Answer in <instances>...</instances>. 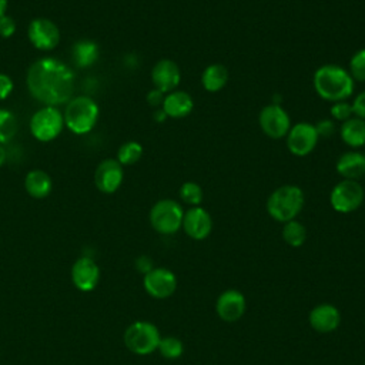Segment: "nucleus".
<instances>
[{"instance_id":"4be33fe9","label":"nucleus","mask_w":365,"mask_h":365,"mask_svg":"<svg viewBox=\"0 0 365 365\" xmlns=\"http://www.w3.org/2000/svg\"><path fill=\"white\" fill-rule=\"evenodd\" d=\"M228 78H230V74L227 67L220 63H212L202 70L201 86L208 93H218L227 86Z\"/></svg>"},{"instance_id":"6e6552de","label":"nucleus","mask_w":365,"mask_h":365,"mask_svg":"<svg viewBox=\"0 0 365 365\" xmlns=\"http://www.w3.org/2000/svg\"><path fill=\"white\" fill-rule=\"evenodd\" d=\"M64 117L54 106H46L37 110L30 118V131L38 141L54 140L63 130Z\"/></svg>"},{"instance_id":"2eb2a0df","label":"nucleus","mask_w":365,"mask_h":365,"mask_svg":"<svg viewBox=\"0 0 365 365\" xmlns=\"http://www.w3.org/2000/svg\"><path fill=\"white\" fill-rule=\"evenodd\" d=\"M124 178L123 165L117 161V158L103 160L94 173V182L101 192L113 194L115 192Z\"/></svg>"},{"instance_id":"4468645a","label":"nucleus","mask_w":365,"mask_h":365,"mask_svg":"<svg viewBox=\"0 0 365 365\" xmlns=\"http://www.w3.org/2000/svg\"><path fill=\"white\" fill-rule=\"evenodd\" d=\"M247 309V301L241 291L225 289L215 301V312L224 322H237L242 318Z\"/></svg>"},{"instance_id":"393cba45","label":"nucleus","mask_w":365,"mask_h":365,"mask_svg":"<svg viewBox=\"0 0 365 365\" xmlns=\"http://www.w3.org/2000/svg\"><path fill=\"white\" fill-rule=\"evenodd\" d=\"M282 240L294 248L301 247L307 240V228L298 220H291L284 222L282 227Z\"/></svg>"},{"instance_id":"c756f323","label":"nucleus","mask_w":365,"mask_h":365,"mask_svg":"<svg viewBox=\"0 0 365 365\" xmlns=\"http://www.w3.org/2000/svg\"><path fill=\"white\" fill-rule=\"evenodd\" d=\"M348 73L354 81H365V48L356 50L348 63Z\"/></svg>"},{"instance_id":"f257e3e1","label":"nucleus","mask_w":365,"mask_h":365,"mask_svg":"<svg viewBox=\"0 0 365 365\" xmlns=\"http://www.w3.org/2000/svg\"><path fill=\"white\" fill-rule=\"evenodd\" d=\"M30 94L46 106H58L71 100L74 74L60 60L44 57L34 61L27 71Z\"/></svg>"},{"instance_id":"473e14b6","label":"nucleus","mask_w":365,"mask_h":365,"mask_svg":"<svg viewBox=\"0 0 365 365\" xmlns=\"http://www.w3.org/2000/svg\"><path fill=\"white\" fill-rule=\"evenodd\" d=\"M16 31V21L13 17L3 14L0 16V36L7 38L10 36H13Z\"/></svg>"},{"instance_id":"cd10ccee","label":"nucleus","mask_w":365,"mask_h":365,"mask_svg":"<svg viewBox=\"0 0 365 365\" xmlns=\"http://www.w3.org/2000/svg\"><path fill=\"white\" fill-rule=\"evenodd\" d=\"M157 351L164 356L165 359H177L184 352V344L177 336H161Z\"/></svg>"},{"instance_id":"f8f14e48","label":"nucleus","mask_w":365,"mask_h":365,"mask_svg":"<svg viewBox=\"0 0 365 365\" xmlns=\"http://www.w3.org/2000/svg\"><path fill=\"white\" fill-rule=\"evenodd\" d=\"M30 43L38 50H53L60 41L58 27L46 17H38L30 21L27 29Z\"/></svg>"},{"instance_id":"a878e982","label":"nucleus","mask_w":365,"mask_h":365,"mask_svg":"<svg viewBox=\"0 0 365 365\" xmlns=\"http://www.w3.org/2000/svg\"><path fill=\"white\" fill-rule=\"evenodd\" d=\"M143 157V145L137 141H125L117 151V161L124 165H133Z\"/></svg>"},{"instance_id":"20e7f679","label":"nucleus","mask_w":365,"mask_h":365,"mask_svg":"<svg viewBox=\"0 0 365 365\" xmlns=\"http://www.w3.org/2000/svg\"><path fill=\"white\" fill-rule=\"evenodd\" d=\"M100 110L97 103L87 96L74 97L68 101L64 111V124L74 134H87L98 120Z\"/></svg>"},{"instance_id":"ea45409f","label":"nucleus","mask_w":365,"mask_h":365,"mask_svg":"<svg viewBox=\"0 0 365 365\" xmlns=\"http://www.w3.org/2000/svg\"><path fill=\"white\" fill-rule=\"evenodd\" d=\"M7 10V0H0V16L6 14Z\"/></svg>"},{"instance_id":"58836bf2","label":"nucleus","mask_w":365,"mask_h":365,"mask_svg":"<svg viewBox=\"0 0 365 365\" xmlns=\"http://www.w3.org/2000/svg\"><path fill=\"white\" fill-rule=\"evenodd\" d=\"M6 150H4V147H3V144H0V167L4 164V161H6Z\"/></svg>"},{"instance_id":"4c0bfd02","label":"nucleus","mask_w":365,"mask_h":365,"mask_svg":"<svg viewBox=\"0 0 365 365\" xmlns=\"http://www.w3.org/2000/svg\"><path fill=\"white\" fill-rule=\"evenodd\" d=\"M153 117H154V120L157 121V123H163V121H165L168 117H167V114L163 111V108L160 107V108H157L155 111H154V114H153Z\"/></svg>"},{"instance_id":"f3484780","label":"nucleus","mask_w":365,"mask_h":365,"mask_svg":"<svg viewBox=\"0 0 365 365\" xmlns=\"http://www.w3.org/2000/svg\"><path fill=\"white\" fill-rule=\"evenodd\" d=\"M71 281L81 292L93 291L100 281V268L90 257H80L71 267Z\"/></svg>"},{"instance_id":"9d476101","label":"nucleus","mask_w":365,"mask_h":365,"mask_svg":"<svg viewBox=\"0 0 365 365\" xmlns=\"http://www.w3.org/2000/svg\"><path fill=\"white\" fill-rule=\"evenodd\" d=\"M318 133L312 123L301 121L291 125L285 135V144L288 151L295 157H307L314 151L318 144Z\"/></svg>"},{"instance_id":"c85d7f7f","label":"nucleus","mask_w":365,"mask_h":365,"mask_svg":"<svg viewBox=\"0 0 365 365\" xmlns=\"http://www.w3.org/2000/svg\"><path fill=\"white\" fill-rule=\"evenodd\" d=\"M17 133L16 115L4 108H0V144L11 141Z\"/></svg>"},{"instance_id":"5701e85b","label":"nucleus","mask_w":365,"mask_h":365,"mask_svg":"<svg viewBox=\"0 0 365 365\" xmlns=\"http://www.w3.org/2000/svg\"><path fill=\"white\" fill-rule=\"evenodd\" d=\"M98 56H100L98 44L94 43L93 40H88V38H83V40L76 41L73 48H71L73 61L80 68H86V67L93 66L98 60Z\"/></svg>"},{"instance_id":"2f4dec72","label":"nucleus","mask_w":365,"mask_h":365,"mask_svg":"<svg viewBox=\"0 0 365 365\" xmlns=\"http://www.w3.org/2000/svg\"><path fill=\"white\" fill-rule=\"evenodd\" d=\"M315 130L318 133V137L321 138H328L331 135H334L335 133V121L332 118H322L318 123L314 124Z\"/></svg>"},{"instance_id":"bb28decb","label":"nucleus","mask_w":365,"mask_h":365,"mask_svg":"<svg viewBox=\"0 0 365 365\" xmlns=\"http://www.w3.org/2000/svg\"><path fill=\"white\" fill-rule=\"evenodd\" d=\"M178 195H180V200L184 204L190 205V207L201 205L202 198H204L202 188L195 181H185V182H182L180 190H178Z\"/></svg>"},{"instance_id":"dca6fc26","label":"nucleus","mask_w":365,"mask_h":365,"mask_svg":"<svg viewBox=\"0 0 365 365\" xmlns=\"http://www.w3.org/2000/svg\"><path fill=\"white\" fill-rule=\"evenodd\" d=\"M151 81L154 88H158L164 94L177 90L181 81V70L178 64L171 58L158 60L151 68Z\"/></svg>"},{"instance_id":"c9c22d12","label":"nucleus","mask_w":365,"mask_h":365,"mask_svg":"<svg viewBox=\"0 0 365 365\" xmlns=\"http://www.w3.org/2000/svg\"><path fill=\"white\" fill-rule=\"evenodd\" d=\"M164 97L165 94L163 91H160L158 88H153L147 93V103L151 106V107H161L163 106V101H164Z\"/></svg>"},{"instance_id":"9b49d317","label":"nucleus","mask_w":365,"mask_h":365,"mask_svg":"<svg viewBox=\"0 0 365 365\" xmlns=\"http://www.w3.org/2000/svg\"><path fill=\"white\" fill-rule=\"evenodd\" d=\"M143 285L145 292L155 299L170 298L177 289L175 274L164 267L153 268L143 278Z\"/></svg>"},{"instance_id":"7ed1b4c3","label":"nucleus","mask_w":365,"mask_h":365,"mask_svg":"<svg viewBox=\"0 0 365 365\" xmlns=\"http://www.w3.org/2000/svg\"><path fill=\"white\" fill-rule=\"evenodd\" d=\"M305 202L304 191L295 184H284L275 188L267 200V212L278 222L295 220Z\"/></svg>"},{"instance_id":"e433bc0d","label":"nucleus","mask_w":365,"mask_h":365,"mask_svg":"<svg viewBox=\"0 0 365 365\" xmlns=\"http://www.w3.org/2000/svg\"><path fill=\"white\" fill-rule=\"evenodd\" d=\"M135 268L137 271H140L141 274H147L150 272L154 267H153V259L148 257V255H140L137 259H135Z\"/></svg>"},{"instance_id":"72a5a7b5","label":"nucleus","mask_w":365,"mask_h":365,"mask_svg":"<svg viewBox=\"0 0 365 365\" xmlns=\"http://www.w3.org/2000/svg\"><path fill=\"white\" fill-rule=\"evenodd\" d=\"M351 107L355 117L365 120V90L354 97V100L351 101Z\"/></svg>"},{"instance_id":"0eeeda50","label":"nucleus","mask_w":365,"mask_h":365,"mask_svg":"<svg viewBox=\"0 0 365 365\" xmlns=\"http://www.w3.org/2000/svg\"><path fill=\"white\" fill-rule=\"evenodd\" d=\"M365 198L364 187L355 180H341L329 192V204L339 214H349L356 211Z\"/></svg>"},{"instance_id":"a211bd4d","label":"nucleus","mask_w":365,"mask_h":365,"mask_svg":"<svg viewBox=\"0 0 365 365\" xmlns=\"http://www.w3.org/2000/svg\"><path fill=\"white\" fill-rule=\"evenodd\" d=\"M308 322L314 331L319 334H329L339 327L341 312L332 304H318L309 311Z\"/></svg>"},{"instance_id":"1a4fd4ad","label":"nucleus","mask_w":365,"mask_h":365,"mask_svg":"<svg viewBox=\"0 0 365 365\" xmlns=\"http://www.w3.org/2000/svg\"><path fill=\"white\" fill-rule=\"evenodd\" d=\"M258 124L267 137L278 140L288 134L291 128V117L285 108L272 103L261 108L258 114Z\"/></svg>"},{"instance_id":"f704fd0d","label":"nucleus","mask_w":365,"mask_h":365,"mask_svg":"<svg viewBox=\"0 0 365 365\" xmlns=\"http://www.w3.org/2000/svg\"><path fill=\"white\" fill-rule=\"evenodd\" d=\"M11 91H13V80L7 74L0 73V100L7 98Z\"/></svg>"},{"instance_id":"39448f33","label":"nucleus","mask_w":365,"mask_h":365,"mask_svg":"<svg viewBox=\"0 0 365 365\" xmlns=\"http://www.w3.org/2000/svg\"><path fill=\"white\" fill-rule=\"evenodd\" d=\"M124 345L135 355H150L157 351L161 335L158 328L148 321H135L124 331Z\"/></svg>"},{"instance_id":"7c9ffc66","label":"nucleus","mask_w":365,"mask_h":365,"mask_svg":"<svg viewBox=\"0 0 365 365\" xmlns=\"http://www.w3.org/2000/svg\"><path fill=\"white\" fill-rule=\"evenodd\" d=\"M329 114H331V118L334 121H339V123H344L348 118L354 117L352 107H351V103L348 100L332 103V106L329 108Z\"/></svg>"},{"instance_id":"6ab92c4d","label":"nucleus","mask_w":365,"mask_h":365,"mask_svg":"<svg viewBox=\"0 0 365 365\" xmlns=\"http://www.w3.org/2000/svg\"><path fill=\"white\" fill-rule=\"evenodd\" d=\"M163 111L167 114L168 118H184L191 114L194 108V100L191 94L184 90H174L165 94L163 106Z\"/></svg>"},{"instance_id":"423d86ee","label":"nucleus","mask_w":365,"mask_h":365,"mask_svg":"<svg viewBox=\"0 0 365 365\" xmlns=\"http://www.w3.org/2000/svg\"><path fill=\"white\" fill-rule=\"evenodd\" d=\"M184 210L173 198L158 200L150 210V224L158 234L173 235L182 227Z\"/></svg>"},{"instance_id":"412c9836","label":"nucleus","mask_w":365,"mask_h":365,"mask_svg":"<svg viewBox=\"0 0 365 365\" xmlns=\"http://www.w3.org/2000/svg\"><path fill=\"white\" fill-rule=\"evenodd\" d=\"M339 137L348 147L359 148L365 145V120L358 117H351L341 123Z\"/></svg>"},{"instance_id":"b1692460","label":"nucleus","mask_w":365,"mask_h":365,"mask_svg":"<svg viewBox=\"0 0 365 365\" xmlns=\"http://www.w3.org/2000/svg\"><path fill=\"white\" fill-rule=\"evenodd\" d=\"M24 188L33 198H44L50 194L53 182L46 171L31 170L24 178Z\"/></svg>"},{"instance_id":"ddd939ff","label":"nucleus","mask_w":365,"mask_h":365,"mask_svg":"<svg viewBox=\"0 0 365 365\" xmlns=\"http://www.w3.org/2000/svg\"><path fill=\"white\" fill-rule=\"evenodd\" d=\"M181 228L191 240L202 241L212 231V218L201 205L190 207L187 211H184Z\"/></svg>"},{"instance_id":"f03ea898","label":"nucleus","mask_w":365,"mask_h":365,"mask_svg":"<svg viewBox=\"0 0 365 365\" xmlns=\"http://www.w3.org/2000/svg\"><path fill=\"white\" fill-rule=\"evenodd\" d=\"M315 93L325 101L336 103L348 100L355 90V81L346 68L338 64L318 67L312 77Z\"/></svg>"},{"instance_id":"aec40b11","label":"nucleus","mask_w":365,"mask_h":365,"mask_svg":"<svg viewBox=\"0 0 365 365\" xmlns=\"http://www.w3.org/2000/svg\"><path fill=\"white\" fill-rule=\"evenodd\" d=\"M335 170L344 180L358 181L365 175V154L359 151L342 153L336 160Z\"/></svg>"}]
</instances>
